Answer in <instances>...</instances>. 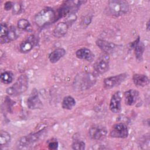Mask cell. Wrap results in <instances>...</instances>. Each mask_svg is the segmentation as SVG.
Segmentation results:
<instances>
[{"instance_id": "1", "label": "cell", "mask_w": 150, "mask_h": 150, "mask_svg": "<svg viewBox=\"0 0 150 150\" xmlns=\"http://www.w3.org/2000/svg\"><path fill=\"white\" fill-rule=\"evenodd\" d=\"M96 81L94 74L90 73H80L75 77L73 86L74 88L78 90H87L94 86Z\"/></svg>"}, {"instance_id": "2", "label": "cell", "mask_w": 150, "mask_h": 150, "mask_svg": "<svg viewBox=\"0 0 150 150\" xmlns=\"http://www.w3.org/2000/svg\"><path fill=\"white\" fill-rule=\"evenodd\" d=\"M34 21L38 27L43 28L56 22V12L51 8H45L35 16Z\"/></svg>"}, {"instance_id": "3", "label": "cell", "mask_w": 150, "mask_h": 150, "mask_svg": "<svg viewBox=\"0 0 150 150\" xmlns=\"http://www.w3.org/2000/svg\"><path fill=\"white\" fill-rule=\"evenodd\" d=\"M84 2V1H65L58 9L57 12L56 13V21L67 15L74 14Z\"/></svg>"}, {"instance_id": "4", "label": "cell", "mask_w": 150, "mask_h": 150, "mask_svg": "<svg viewBox=\"0 0 150 150\" xmlns=\"http://www.w3.org/2000/svg\"><path fill=\"white\" fill-rule=\"evenodd\" d=\"M108 12L112 16H120L129 10V4L124 0H112L108 2Z\"/></svg>"}, {"instance_id": "5", "label": "cell", "mask_w": 150, "mask_h": 150, "mask_svg": "<svg viewBox=\"0 0 150 150\" xmlns=\"http://www.w3.org/2000/svg\"><path fill=\"white\" fill-rule=\"evenodd\" d=\"M28 88V77L26 74H21L14 84L8 87L6 92L9 96H16L24 93Z\"/></svg>"}, {"instance_id": "6", "label": "cell", "mask_w": 150, "mask_h": 150, "mask_svg": "<svg viewBox=\"0 0 150 150\" xmlns=\"http://www.w3.org/2000/svg\"><path fill=\"white\" fill-rule=\"evenodd\" d=\"M45 129H43L41 131H39L36 132L31 133L28 135H25L21 138L19 141V146L21 148H28L32 146L35 142H36L40 137L43 135Z\"/></svg>"}, {"instance_id": "7", "label": "cell", "mask_w": 150, "mask_h": 150, "mask_svg": "<svg viewBox=\"0 0 150 150\" xmlns=\"http://www.w3.org/2000/svg\"><path fill=\"white\" fill-rule=\"evenodd\" d=\"M128 74L127 73H123L118 75L110 76L104 79L103 81L104 86L105 88L110 89L120 85L128 77Z\"/></svg>"}, {"instance_id": "8", "label": "cell", "mask_w": 150, "mask_h": 150, "mask_svg": "<svg viewBox=\"0 0 150 150\" xmlns=\"http://www.w3.org/2000/svg\"><path fill=\"white\" fill-rule=\"evenodd\" d=\"M110 57L108 54L104 53L94 64V70L99 74H104L109 70Z\"/></svg>"}, {"instance_id": "9", "label": "cell", "mask_w": 150, "mask_h": 150, "mask_svg": "<svg viewBox=\"0 0 150 150\" xmlns=\"http://www.w3.org/2000/svg\"><path fill=\"white\" fill-rule=\"evenodd\" d=\"M111 137L118 138H125L128 136V129L127 126L122 122H118L113 125L110 132Z\"/></svg>"}, {"instance_id": "10", "label": "cell", "mask_w": 150, "mask_h": 150, "mask_svg": "<svg viewBox=\"0 0 150 150\" xmlns=\"http://www.w3.org/2000/svg\"><path fill=\"white\" fill-rule=\"evenodd\" d=\"M27 105L28 108L31 110L42 108V102L39 98L38 91L36 88L32 90L27 100Z\"/></svg>"}, {"instance_id": "11", "label": "cell", "mask_w": 150, "mask_h": 150, "mask_svg": "<svg viewBox=\"0 0 150 150\" xmlns=\"http://www.w3.org/2000/svg\"><path fill=\"white\" fill-rule=\"evenodd\" d=\"M88 134L91 139L99 140L105 137L107 134V130L104 126H94L89 129Z\"/></svg>"}, {"instance_id": "12", "label": "cell", "mask_w": 150, "mask_h": 150, "mask_svg": "<svg viewBox=\"0 0 150 150\" xmlns=\"http://www.w3.org/2000/svg\"><path fill=\"white\" fill-rule=\"evenodd\" d=\"M122 98V94L120 91H117L112 96L109 108L111 112L114 113H118L120 111L121 105V101Z\"/></svg>"}, {"instance_id": "13", "label": "cell", "mask_w": 150, "mask_h": 150, "mask_svg": "<svg viewBox=\"0 0 150 150\" xmlns=\"http://www.w3.org/2000/svg\"><path fill=\"white\" fill-rule=\"evenodd\" d=\"M131 47L132 49H134L136 59L139 61L142 60V56L145 50V46L140 41L139 36H138L134 42H131Z\"/></svg>"}, {"instance_id": "14", "label": "cell", "mask_w": 150, "mask_h": 150, "mask_svg": "<svg viewBox=\"0 0 150 150\" xmlns=\"http://www.w3.org/2000/svg\"><path fill=\"white\" fill-rule=\"evenodd\" d=\"M96 43L97 46L105 53L109 54L115 49L117 45L112 42H108L105 40L98 39L96 40Z\"/></svg>"}, {"instance_id": "15", "label": "cell", "mask_w": 150, "mask_h": 150, "mask_svg": "<svg viewBox=\"0 0 150 150\" xmlns=\"http://www.w3.org/2000/svg\"><path fill=\"white\" fill-rule=\"evenodd\" d=\"M125 104L127 105H132L135 103L139 96V92L134 89H130L124 93Z\"/></svg>"}, {"instance_id": "16", "label": "cell", "mask_w": 150, "mask_h": 150, "mask_svg": "<svg viewBox=\"0 0 150 150\" xmlns=\"http://www.w3.org/2000/svg\"><path fill=\"white\" fill-rule=\"evenodd\" d=\"M36 43V39L34 35L29 36L20 45V50L22 53H28L30 52L34 47Z\"/></svg>"}, {"instance_id": "17", "label": "cell", "mask_w": 150, "mask_h": 150, "mask_svg": "<svg viewBox=\"0 0 150 150\" xmlns=\"http://www.w3.org/2000/svg\"><path fill=\"white\" fill-rule=\"evenodd\" d=\"M76 56L80 59H84L87 61H91L94 57V54L91 50L86 47L81 48L77 50L76 52Z\"/></svg>"}, {"instance_id": "18", "label": "cell", "mask_w": 150, "mask_h": 150, "mask_svg": "<svg viewBox=\"0 0 150 150\" xmlns=\"http://www.w3.org/2000/svg\"><path fill=\"white\" fill-rule=\"evenodd\" d=\"M68 24L66 22H62L59 23L53 32V35L54 37L60 38L64 36L68 30Z\"/></svg>"}, {"instance_id": "19", "label": "cell", "mask_w": 150, "mask_h": 150, "mask_svg": "<svg viewBox=\"0 0 150 150\" xmlns=\"http://www.w3.org/2000/svg\"><path fill=\"white\" fill-rule=\"evenodd\" d=\"M132 80L135 85L139 87H144L149 83V79L148 76L143 74H134Z\"/></svg>"}, {"instance_id": "20", "label": "cell", "mask_w": 150, "mask_h": 150, "mask_svg": "<svg viewBox=\"0 0 150 150\" xmlns=\"http://www.w3.org/2000/svg\"><path fill=\"white\" fill-rule=\"evenodd\" d=\"M66 54V50L63 48H57L52 52L49 56V59L52 63L58 62Z\"/></svg>"}, {"instance_id": "21", "label": "cell", "mask_w": 150, "mask_h": 150, "mask_svg": "<svg viewBox=\"0 0 150 150\" xmlns=\"http://www.w3.org/2000/svg\"><path fill=\"white\" fill-rule=\"evenodd\" d=\"M75 104L76 101L74 98L70 96H68L64 97L62 103V107L63 109L71 110Z\"/></svg>"}, {"instance_id": "22", "label": "cell", "mask_w": 150, "mask_h": 150, "mask_svg": "<svg viewBox=\"0 0 150 150\" xmlns=\"http://www.w3.org/2000/svg\"><path fill=\"white\" fill-rule=\"evenodd\" d=\"M17 38V35L16 33V30L15 27L11 26L8 31V33L6 37L1 38V42L2 43H8L11 41L15 40Z\"/></svg>"}, {"instance_id": "23", "label": "cell", "mask_w": 150, "mask_h": 150, "mask_svg": "<svg viewBox=\"0 0 150 150\" xmlns=\"http://www.w3.org/2000/svg\"><path fill=\"white\" fill-rule=\"evenodd\" d=\"M1 81L4 84H10L13 80V74L11 71H4L1 74Z\"/></svg>"}, {"instance_id": "24", "label": "cell", "mask_w": 150, "mask_h": 150, "mask_svg": "<svg viewBox=\"0 0 150 150\" xmlns=\"http://www.w3.org/2000/svg\"><path fill=\"white\" fill-rule=\"evenodd\" d=\"M11 141V135L6 131L1 130L0 133V145L1 146L6 145Z\"/></svg>"}, {"instance_id": "25", "label": "cell", "mask_w": 150, "mask_h": 150, "mask_svg": "<svg viewBox=\"0 0 150 150\" xmlns=\"http://www.w3.org/2000/svg\"><path fill=\"white\" fill-rule=\"evenodd\" d=\"M86 144L85 143L82 141L78 139H75L71 145V148L73 149H77V150H83L85 149Z\"/></svg>"}, {"instance_id": "26", "label": "cell", "mask_w": 150, "mask_h": 150, "mask_svg": "<svg viewBox=\"0 0 150 150\" xmlns=\"http://www.w3.org/2000/svg\"><path fill=\"white\" fill-rule=\"evenodd\" d=\"M17 26L19 29L24 30L30 26V23L26 19H21L18 21Z\"/></svg>"}, {"instance_id": "27", "label": "cell", "mask_w": 150, "mask_h": 150, "mask_svg": "<svg viewBox=\"0 0 150 150\" xmlns=\"http://www.w3.org/2000/svg\"><path fill=\"white\" fill-rule=\"evenodd\" d=\"M9 31V28L6 23H2L1 24V31H0V37L3 38L6 37Z\"/></svg>"}, {"instance_id": "28", "label": "cell", "mask_w": 150, "mask_h": 150, "mask_svg": "<svg viewBox=\"0 0 150 150\" xmlns=\"http://www.w3.org/2000/svg\"><path fill=\"white\" fill-rule=\"evenodd\" d=\"M22 10V5L21 4L17 2H15L13 4V8H12V12L13 14L17 15L20 13V12H21Z\"/></svg>"}, {"instance_id": "29", "label": "cell", "mask_w": 150, "mask_h": 150, "mask_svg": "<svg viewBox=\"0 0 150 150\" xmlns=\"http://www.w3.org/2000/svg\"><path fill=\"white\" fill-rule=\"evenodd\" d=\"M59 143L57 141H52L48 144V148L51 150L56 149L58 148Z\"/></svg>"}, {"instance_id": "30", "label": "cell", "mask_w": 150, "mask_h": 150, "mask_svg": "<svg viewBox=\"0 0 150 150\" xmlns=\"http://www.w3.org/2000/svg\"><path fill=\"white\" fill-rule=\"evenodd\" d=\"M91 19H92V16H90V15H87L84 18V19H83L82 23L86 26H87L90 23Z\"/></svg>"}, {"instance_id": "31", "label": "cell", "mask_w": 150, "mask_h": 150, "mask_svg": "<svg viewBox=\"0 0 150 150\" xmlns=\"http://www.w3.org/2000/svg\"><path fill=\"white\" fill-rule=\"evenodd\" d=\"M13 8V4L11 1H7L4 4V9L5 11H9L12 9Z\"/></svg>"}, {"instance_id": "32", "label": "cell", "mask_w": 150, "mask_h": 150, "mask_svg": "<svg viewBox=\"0 0 150 150\" xmlns=\"http://www.w3.org/2000/svg\"><path fill=\"white\" fill-rule=\"evenodd\" d=\"M146 30L148 31L149 30V21H148L146 23Z\"/></svg>"}]
</instances>
